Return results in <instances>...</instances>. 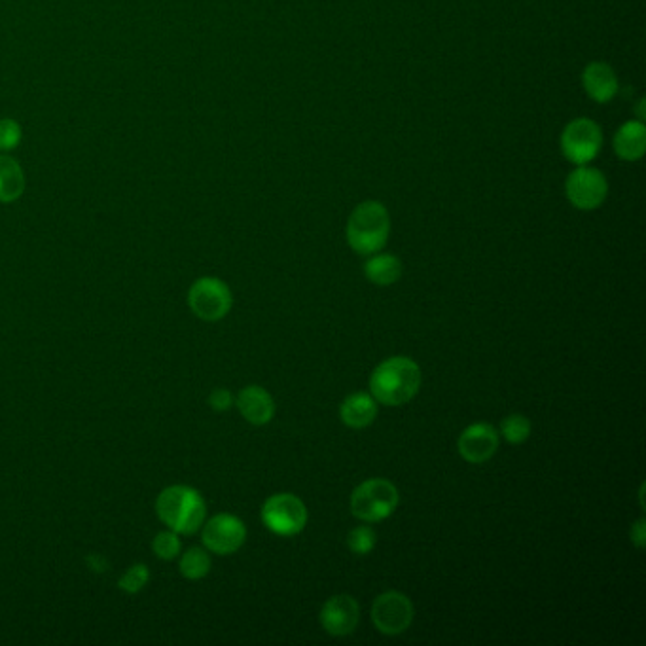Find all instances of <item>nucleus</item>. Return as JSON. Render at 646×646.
<instances>
[{"instance_id": "f257e3e1", "label": "nucleus", "mask_w": 646, "mask_h": 646, "mask_svg": "<svg viewBox=\"0 0 646 646\" xmlns=\"http://www.w3.org/2000/svg\"><path fill=\"white\" fill-rule=\"evenodd\" d=\"M421 387V368L408 357L383 360L370 376V393L383 406L408 404Z\"/></svg>"}, {"instance_id": "f03ea898", "label": "nucleus", "mask_w": 646, "mask_h": 646, "mask_svg": "<svg viewBox=\"0 0 646 646\" xmlns=\"http://www.w3.org/2000/svg\"><path fill=\"white\" fill-rule=\"evenodd\" d=\"M156 510L160 520L179 535H194L207 516V504L201 493L190 485H171L163 489Z\"/></svg>"}, {"instance_id": "7ed1b4c3", "label": "nucleus", "mask_w": 646, "mask_h": 646, "mask_svg": "<svg viewBox=\"0 0 646 646\" xmlns=\"http://www.w3.org/2000/svg\"><path fill=\"white\" fill-rule=\"evenodd\" d=\"M391 234V216L379 201H364L349 216L347 241L351 249L372 256L387 245Z\"/></svg>"}, {"instance_id": "20e7f679", "label": "nucleus", "mask_w": 646, "mask_h": 646, "mask_svg": "<svg viewBox=\"0 0 646 646\" xmlns=\"http://www.w3.org/2000/svg\"><path fill=\"white\" fill-rule=\"evenodd\" d=\"M398 489L385 478H372L355 487L351 495V512L366 523L387 520L398 506Z\"/></svg>"}, {"instance_id": "39448f33", "label": "nucleus", "mask_w": 646, "mask_h": 646, "mask_svg": "<svg viewBox=\"0 0 646 646\" xmlns=\"http://www.w3.org/2000/svg\"><path fill=\"white\" fill-rule=\"evenodd\" d=\"M262 521L279 537H294L307 523L306 504L292 493H277L262 506Z\"/></svg>"}, {"instance_id": "423d86ee", "label": "nucleus", "mask_w": 646, "mask_h": 646, "mask_svg": "<svg viewBox=\"0 0 646 646\" xmlns=\"http://www.w3.org/2000/svg\"><path fill=\"white\" fill-rule=\"evenodd\" d=\"M188 304L199 319L220 321L230 313L234 298L224 281L216 277H201L188 292Z\"/></svg>"}, {"instance_id": "0eeeda50", "label": "nucleus", "mask_w": 646, "mask_h": 646, "mask_svg": "<svg viewBox=\"0 0 646 646\" xmlns=\"http://www.w3.org/2000/svg\"><path fill=\"white\" fill-rule=\"evenodd\" d=\"M603 144V133L599 126L588 120L578 118L565 127L561 135V150L569 162L588 165L599 154Z\"/></svg>"}, {"instance_id": "6e6552de", "label": "nucleus", "mask_w": 646, "mask_h": 646, "mask_svg": "<svg viewBox=\"0 0 646 646\" xmlns=\"http://www.w3.org/2000/svg\"><path fill=\"white\" fill-rule=\"evenodd\" d=\"M372 622L381 635L395 637L404 633L413 622L410 597L400 592L381 593L372 605Z\"/></svg>"}, {"instance_id": "1a4fd4ad", "label": "nucleus", "mask_w": 646, "mask_h": 646, "mask_svg": "<svg viewBox=\"0 0 646 646\" xmlns=\"http://www.w3.org/2000/svg\"><path fill=\"white\" fill-rule=\"evenodd\" d=\"M201 527L205 548L218 556L234 554L247 540V527L234 514H216Z\"/></svg>"}, {"instance_id": "9d476101", "label": "nucleus", "mask_w": 646, "mask_h": 646, "mask_svg": "<svg viewBox=\"0 0 646 646\" xmlns=\"http://www.w3.org/2000/svg\"><path fill=\"white\" fill-rule=\"evenodd\" d=\"M567 198L580 211L597 209L609 194V184L601 171L588 165H578L565 184Z\"/></svg>"}, {"instance_id": "9b49d317", "label": "nucleus", "mask_w": 646, "mask_h": 646, "mask_svg": "<svg viewBox=\"0 0 646 646\" xmlns=\"http://www.w3.org/2000/svg\"><path fill=\"white\" fill-rule=\"evenodd\" d=\"M319 618H321V626L328 635L347 637L359 626V601L345 593L334 595L324 603Z\"/></svg>"}, {"instance_id": "f8f14e48", "label": "nucleus", "mask_w": 646, "mask_h": 646, "mask_svg": "<svg viewBox=\"0 0 646 646\" xmlns=\"http://www.w3.org/2000/svg\"><path fill=\"white\" fill-rule=\"evenodd\" d=\"M457 449L470 465H482L497 453L499 432L489 423H474L461 432Z\"/></svg>"}, {"instance_id": "ddd939ff", "label": "nucleus", "mask_w": 646, "mask_h": 646, "mask_svg": "<svg viewBox=\"0 0 646 646\" xmlns=\"http://www.w3.org/2000/svg\"><path fill=\"white\" fill-rule=\"evenodd\" d=\"M237 408L241 415L256 427L268 425L275 415V402L270 393L258 385H249L237 395Z\"/></svg>"}, {"instance_id": "4468645a", "label": "nucleus", "mask_w": 646, "mask_h": 646, "mask_svg": "<svg viewBox=\"0 0 646 646\" xmlns=\"http://www.w3.org/2000/svg\"><path fill=\"white\" fill-rule=\"evenodd\" d=\"M584 90L597 103H609L618 93V78L607 63L593 61L582 74Z\"/></svg>"}, {"instance_id": "2eb2a0df", "label": "nucleus", "mask_w": 646, "mask_h": 646, "mask_svg": "<svg viewBox=\"0 0 646 646\" xmlns=\"http://www.w3.org/2000/svg\"><path fill=\"white\" fill-rule=\"evenodd\" d=\"M343 425L351 429H364L372 425L377 417L376 398L366 393H353L347 396L340 406Z\"/></svg>"}, {"instance_id": "dca6fc26", "label": "nucleus", "mask_w": 646, "mask_h": 646, "mask_svg": "<svg viewBox=\"0 0 646 646\" xmlns=\"http://www.w3.org/2000/svg\"><path fill=\"white\" fill-rule=\"evenodd\" d=\"M614 150L626 162L641 160L646 150L645 124L643 122H626L624 126L620 127L614 137Z\"/></svg>"}, {"instance_id": "f3484780", "label": "nucleus", "mask_w": 646, "mask_h": 646, "mask_svg": "<svg viewBox=\"0 0 646 646\" xmlns=\"http://www.w3.org/2000/svg\"><path fill=\"white\" fill-rule=\"evenodd\" d=\"M402 262L395 254H372L364 264V275L377 287H391L402 277Z\"/></svg>"}, {"instance_id": "a211bd4d", "label": "nucleus", "mask_w": 646, "mask_h": 646, "mask_svg": "<svg viewBox=\"0 0 646 646\" xmlns=\"http://www.w3.org/2000/svg\"><path fill=\"white\" fill-rule=\"evenodd\" d=\"M25 192V175L18 160L0 154V203H14Z\"/></svg>"}, {"instance_id": "6ab92c4d", "label": "nucleus", "mask_w": 646, "mask_h": 646, "mask_svg": "<svg viewBox=\"0 0 646 646\" xmlns=\"http://www.w3.org/2000/svg\"><path fill=\"white\" fill-rule=\"evenodd\" d=\"M211 571V556L203 548H190L180 557V573L188 580L205 578Z\"/></svg>"}, {"instance_id": "aec40b11", "label": "nucleus", "mask_w": 646, "mask_h": 646, "mask_svg": "<svg viewBox=\"0 0 646 646\" xmlns=\"http://www.w3.org/2000/svg\"><path fill=\"white\" fill-rule=\"evenodd\" d=\"M501 434L508 444H523L529 436H531V421L520 415V413H512L508 417H504L501 423Z\"/></svg>"}, {"instance_id": "412c9836", "label": "nucleus", "mask_w": 646, "mask_h": 646, "mask_svg": "<svg viewBox=\"0 0 646 646\" xmlns=\"http://www.w3.org/2000/svg\"><path fill=\"white\" fill-rule=\"evenodd\" d=\"M376 531L368 525H359L347 535V546L355 556H366L376 548Z\"/></svg>"}, {"instance_id": "4be33fe9", "label": "nucleus", "mask_w": 646, "mask_h": 646, "mask_svg": "<svg viewBox=\"0 0 646 646\" xmlns=\"http://www.w3.org/2000/svg\"><path fill=\"white\" fill-rule=\"evenodd\" d=\"M152 548L156 552V556L160 559H175V557L180 556V550H182V544H180L179 533L175 531H163L160 533L154 542H152Z\"/></svg>"}, {"instance_id": "5701e85b", "label": "nucleus", "mask_w": 646, "mask_h": 646, "mask_svg": "<svg viewBox=\"0 0 646 646\" xmlns=\"http://www.w3.org/2000/svg\"><path fill=\"white\" fill-rule=\"evenodd\" d=\"M150 578V573L146 569V565L143 563H137L133 567H129L126 571V575L120 578V588L126 590L129 593H137L143 590Z\"/></svg>"}, {"instance_id": "b1692460", "label": "nucleus", "mask_w": 646, "mask_h": 646, "mask_svg": "<svg viewBox=\"0 0 646 646\" xmlns=\"http://www.w3.org/2000/svg\"><path fill=\"white\" fill-rule=\"evenodd\" d=\"M21 126L12 118L0 120V152H10L21 143Z\"/></svg>"}, {"instance_id": "393cba45", "label": "nucleus", "mask_w": 646, "mask_h": 646, "mask_svg": "<svg viewBox=\"0 0 646 646\" xmlns=\"http://www.w3.org/2000/svg\"><path fill=\"white\" fill-rule=\"evenodd\" d=\"M209 404L215 412H226L234 406V395L228 389H215L209 396Z\"/></svg>"}, {"instance_id": "a878e982", "label": "nucleus", "mask_w": 646, "mask_h": 646, "mask_svg": "<svg viewBox=\"0 0 646 646\" xmlns=\"http://www.w3.org/2000/svg\"><path fill=\"white\" fill-rule=\"evenodd\" d=\"M631 542L637 548H645L646 544V525L645 520H639L631 527Z\"/></svg>"}]
</instances>
